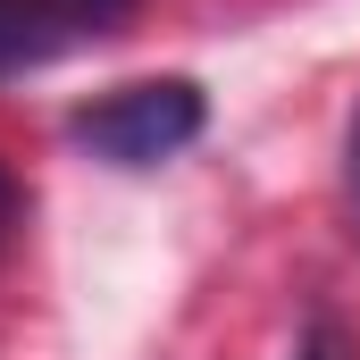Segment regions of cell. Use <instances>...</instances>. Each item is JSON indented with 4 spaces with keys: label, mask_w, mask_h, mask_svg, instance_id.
<instances>
[{
    "label": "cell",
    "mask_w": 360,
    "mask_h": 360,
    "mask_svg": "<svg viewBox=\"0 0 360 360\" xmlns=\"http://www.w3.org/2000/svg\"><path fill=\"white\" fill-rule=\"evenodd\" d=\"M51 8H59V17H68L76 34H101V25H109V17H117L126 0H51Z\"/></svg>",
    "instance_id": "cell-3"
},
{
    "label": "cell",
    "mask_w": 360,
    "mask_h": 360,
    "mask_svg": "<svg viewBox=\"0 0 360 360\" xmlns=\"http://www.w3.org/2000/svg\"><path fill=\"white\" fill-rule=\"evenodd\" d=\"M302 360H352V352H344V335L319 319V327H310V344H302Z\"/></svg>",
    "instance_id": "cell-5"
},
{
    "label": "cell",
    "mask_w": 360,
    "mask_h": 360,
    "mask_svg": "<svg viewBox=\"0 0 360 360\" xmlns=\"http://www.w3.org/2000/svg\"><path fill=\"white\" fill-rule=\"evenodd\" d=\"M68 42H76V25H68L51 0H0V76L42 68V59H59Z\"/></svg>",
    "instance_id": "cell-2"
},
{
    "label": "cell",
    "mask_w": 360,
    "mask_h": 360,
    "mask_svg": "<svg viewBox=\"0 0 360 360\" xmlns=\"http://www.w3.org/2000/svg\"><path fill=\"white\" fill-rule=\"evenodd\" d=\"M8 210H17V184H8V176H0V226H8Z\"/></svg>",
    "instance_id": "cell-6"
},
{
    "label": "cell",
    "mask_w": 360,
    "mask_h": 360,
    "mask_svg": "<svg viewBox=\"0 0 360 360\" xmlns=\"http://www.w3.org/2000/svg\"><path fill=\"white\" fill-rule=\"evenodd\" d=\"M344 193H352V218H360V109H352V134H344Z\"/></svg>",
    "instance_id": "cell-4"
},
{
    "label": "cell",
    "mask_w": 360,
    "mask_h": 360,
    "mask_svg": "<svg viewBox=\"0 0 360 360\" xmlns=\"http://www.w3.org/2000/svg\"><path fill=\"white\" fill-rule=\"evenodd\" d=\"M201 117H210L201 84L151 76V84H117L101 101H84L68 117V134L84 143L92 160H109V168H160V160H176L184 143L201 134Z\"/></svg>",
    "instance_id": "cell-1"
}]
</instances>
